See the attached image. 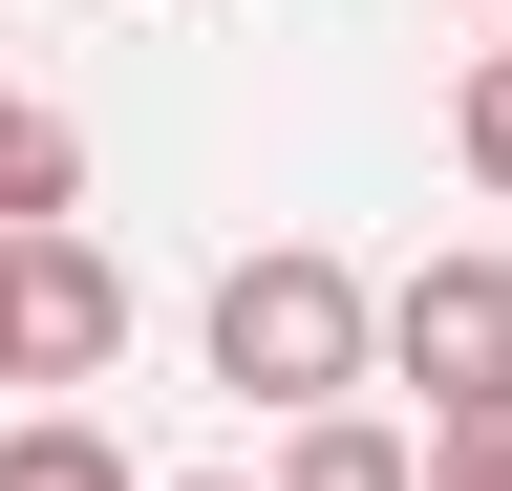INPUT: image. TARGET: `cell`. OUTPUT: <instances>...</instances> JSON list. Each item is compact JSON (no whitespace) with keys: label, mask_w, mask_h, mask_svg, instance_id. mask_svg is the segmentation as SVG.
Instances as JSON below:
<instances>
[{"label":"cell","mask_w":512,"mask_h":491,"mask_svg":"<svg viewBox=\"0 0 512 491\" xmlns=\"http://www.w3.org/2000/svg\"><path fill=\"white\" fill-rule=\"evenodd\" d=\"M363 363H384V299H363L342 257H299V235H278V257H235V278H214V385H235V406L320 427Z\"/></svg>","instance_id":"1"},{"label":"cell","mask_w":512,"mask_h":491,"mask_svg":"<svg viewBox=\"0 0 512 491\" xmlns=\"http://www.w3.org/2000/svg\"><path fill=\"white\" fill-rule=\"evenodd\" d=\"M384 363L427 385V427H470V406H512V257H427L406 299H384Z\"/></svg>","instance_id":"3"},{"label":"cell","mask_w":512,"mask_h":491,"mask_svg":"<svg viewBox=\"0 0 512 491\" xmlns=\"http://www.w3.org/2000/svg\"><path fill=\"white\" fill-rule=\"evenodd\" d=\"M0 342H22V385H107L128 363V278H107V235L64 214V235H0Z\"/></svg>","instance_id":"2"},{"label":"cell","mask_w":512,"mask_h":491,"mask_svg":"<svg viewBox=\"0 0 512 491\" xmlns=\"http://www.w3.org/2000/svg\"><path fill=\"white\" fill-rule=\"evenodd\" d=\"M448 150H470V193H512V43H491L470 86H448Z\"/></svg>","instance_id":"6"},{"label":"cell","mask_w":512,"mask_h":491,"mask_svg":"<svg viewBox=\"0 0 512 491\" xmlns=\"http://www.w3.org/2000/svg\"><path fill=\"white\" fill-rule=\"evenodd\" d=\"M0 385H22V342H0Z\"/></svg>","instance_id":"9"},{"label":"cell","mask_w":512,"mask_h":491,"mask_svg":"<svg viewBox=\"0 0 512 491\" xmlns=\"http://www.w3.org/2000/svg\"><path fill=\"white\" fill-rule=\"evenodd\" d=\"M0 107H22V86H0Z\"/></svg>","instance_id":"11"},{"label":"cell","mask_w":512,"mask_h":491,"mask_svg":"<svg viewBox=\"0 0 512 491\" xmlns=\"http://www.w3.org/2000/svg\"><path fill=\"white\" fill-rule=\"evenodd\" d=\"M427 491H512V406H470V427H427Z\"/></svg>","instance_id":"7"},{"label":"cell","mask_w":512,"mask_h":491,"mask_svg":"<svg viewBox=\"0 0 512 491\" xmlns=\"http://www.w3.org/2000/svg\"><path fill=\"white\" fill-rule=\"evenodd\" d=\"M0 491H150V470L107 449V406H22L0 427Z\"/></svg>","instance_id":"4"},{"label":"cell","mask_w":512,"mask_h":491,"mask_svg":"<svg viewBox=\"0 0 512 491\" xmlns=\"http://www.w3.org/2000/svg\"><path fill=\"white\" fill-rule=\"evenodd\" d=\"M150 491H256V470H150Z\"/></svg>","instance_id":"8"},{"label":"cell","mask_w":512,"mask_h":491,"mask_svg":"<svg viewBox=\"0 0 512 491\" xmlns=\"http://www.w3.org/2000/svg\"><path fill=\"white\" fill-rule=\"evenodd\" d=\"M278 491H427V449H406V427H363V406H320L299 449H278Z\"/></svg>","instance_id":"5"},{"label":"cell","mask_w":512,"mask_h":491,"mask_svg":"<svg viewBox=\"0 0 512 491\" xmlns=\"http://www.w3.org/2000/svg\"><path fill=\"white\" fill-rule=\"evenodd\" d=\"M470 22H512V0H470Z\"/></svg>","instance_id":"10"}]
</instances>
